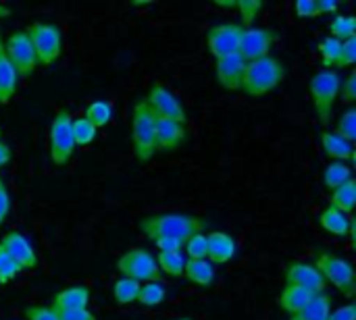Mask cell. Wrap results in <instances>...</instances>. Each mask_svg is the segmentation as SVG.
Instances as JSON below:
<instances>
[{
    "label": "cell",
    "instance_id": "obj_1",
    "mask_svg": "<svg viewBox=\"0 0 356 320\" xmlns=\"http://www.w3.org/2000/svg\"><path fill=\"white\" fill-rule=\"evenodd\" d=\"M138 227L150 242L177 239L186 244L192 235L204 233L207 221L200 217L184 214V212H163V214H150V217L140 219Z\"/></svg>",
    "mask_w": 356,
    "mask_h": 320
},
{
    "label": "cell",
    "instance_id": "obj_2",
    "mask_svg": "<svg viewBox=\"0 0 356 320\" xmlns=\"http://www.w3.org/2000/svg\"><path fill=\"white\" fill-rule=\"evenodd\" d=\"M284 77H286V67L282 65V60L275 56H265V58L246 62L240 90L248 96L259 98V96L273 92L284 81Z\"/></svg>",
    "mask_w": 356,
    "mask_h": 320
},
{
    "label": "cell",
    "instance_id": "obj_3",
    "mask_svg": "<svg viewBox=\"0 0 356 320\" xmlns=\"http://www.w3.org/2000/svg\"><path fill=\"white\" fill-rule=\"evenodd\" d=\"M315 269L321 273L325 283L330 281L344 298H348V300L355 298V267L346 258L336 256L330 250H317V254H315Z\"/></svg>",
    "mask_w": 356,
    "mask_h": 320
},
{
    "label": "cell",
    "instance_id": "obj_4",
    "mask_svg": "<svg viewBox=\"0 0 356 320\" xmlns=\"http://www.w3.org/2000/svg\"><path fill=\"white\" fill-rule=\"evenodd\" d=\"M340 85H342V79L332 69H323V71L315 73L309 83V92H311L317 117L323 125H330L334 119V108H336V100L340 96Z\"/></svg>",
    "mask_w": 356,
    "mask_h": 320
},
{
    "label": "cell",
    "instance_id": "obj_5",
    "mask_svg": "<svg viewBox=\"0 0 356 320\" xmlns=\"http://www.w3.org/2000/svg\"><path fill=\"white\" fill-rule=\"evenodd\" d=\"M154 119L146 100L140 98L131 110V144L140 162H150L154 156Z\"/></svg>",
    "mask_w": 356,
    "mask_h": 320
},
{
    "label": "cell",
    "instance_id": "obj_6",
    "mask_svg": "<svg viewBox=\"0 0 356 320\" xmlns=\"http://www.w3.org/2000/svg\"><path fill=\"white\" fill-rule=\"evenodd\" d=\"M25 33H27V37H29V42L33 46L38 65L48 67V65H52L60 56V50H63V31L54 23H46V21L31 23L25 29Z\"/></svg>",
    "mask_w": 356,
    "mask_h": 320
},
{
    "label": "cell",
    "instance_id": "obj_7",
    "mask_svg": "<svg viewBox=\"0 0 356 320\" xmlns=\"http://www.w3.org/2000/svg\"><path fill=\"white\" fill-rule=\"evenodd\" d=\"M71 112L67 108H60L50 125V133H48V152H50V160L56 167H63L71 160L73 152H75V142H73V133H71Z\"/></svg>",
    "mask_w": 356,
    "mask_h": 320
},
{
    "label": "cell",
    "instance_id": "obj_8",
    "mask_svg": "<svg viewBox=\"0 0 356 320\" xmlns=\"http://www.w3.org/2000/svg\"><path fill=\"white\" fill-rule=\"evenodd\" d=\"M117 271L121 277L134 279L138 283H150V281H161V271L156 267L154 256L144 250V248H129L119 260H117Z\"/></svg>",
    "mask_w": 356,
    "mask_h": 320
},
{
    "label": "cell",
    "instance_id": "obj_9",
    "mask_svg": "<svg viewBox=\"0 0 356 320\" xmlns=\"http://www.w3.org/2000/svg\"><path fill=\"white\" fill-rule=\"evenodd\" d=\"M4 50H6V56L10 60V65L15 67L17 75L27 79L33 75L35 67H38V58H35V52H33V46L25 33V29H17L13 31L6 42H4Z\"/></svg>",
    "mask_w": 356,
    "mask_h": 320
},
{
    "label": "cell",
    "instance_id": "obj_10",
    "mask_svg": "<svg viewBox=\"0 0 356 320\" xmlns=\"http://www.w3.org/2000/svg\"><path fill=\"white\" fill-rule=\"evenodd\" d=\"M144 100L150 106V110L154 112V117H161V119H169V121L188 125V115H186L184 104L161 81H154L150 85V92H148V96Z\"/></svg>",
    "mask_w": 356,
    "mask_h": 320
},
{
    "label": "cell",
    "instance_id": "obj_11",
    "mask_svg": "<svg viewBox=\"0 0 356 320\" xmlns=\"http://www.w3.org/2000/svg\"><path fill=\"white\" fill-rule=\"evenodd\" d=\"M275 40H277V33L273 29H267V27H246L244 29L242 27L238 54L242 56L244 62L265 58V56H269Z\"/></svg>",
    "mask_w": 356,
    "mask_h": 320
},
{
    "label": "cell",
    "instance_id": "obj_12",
    "mask_svg": "<svg viewBox=\"0 0 356 320\" xmlns=\"http://www.w3.org/2000/svg\"><path fill=\"white\" fill-rule=\"evenodd\" d=\"M242 27L238 23H221L207 31V48L215 56V60L236 54L240 46Z\"/></svg>",
    "mask_w": 356,
    "mask_h": 320
},
{
    "label": "cell",
    "instance_id": "obj_13",
    "mask_svg": "<svg viewBox=\"0 0 356 320\" xmlns=\"http://www.w3.org/2000/svg\"><path fill=\"white\" fill-rule=\"evenodd\" d=\"M286 285H296V287H302V289H309L313 294H325V279L321 277V273L313 267V264H307V262H290L286 264Z\"/></svg>",
    "mask_w": 356,
    "mask_h": 320
},
{
    "label": "cell",
    "instance_id": "obj_14",
    "mask_svg": "<svg viewBox=\"0 0 356 320\" xmlns=\"http://www.w3.org/2000/svg\"><path fill=\"white\" fill-rule=\"evenodd\" d=\"M188 137V129L181 123L169 119H154V152H173L184 146Z\"/></svg>",
    "mask_w": 356,
    "mask_h": 320
},
{
    "label": "cell",
    "instance_id": "obj_15",
    "mask_svg": "<svg viewBox=\"0 0 356 320\" xmlns=\"http://www.w3.org/2000/svg\"><path fill=\"white\" fill-rule=\"evenodd\" d=\"M0 248H2V250H4V252L23 269V271L33 269V267L38 264V256H35V250H33L31 242H29L23 233H19V231H8L6 235H2Z\"/></svg>",
    "mask_w": 356,
    "mask_h": 320
},
{
    "label": "cell",
    "instance_id": "obj_16",
    "mask_svg": "<svg viewBox=\"0 0 356 320\" xmlns=\"http://www.w3.org/2000/svg\"><path fill=\"white\" fill-rule=\"evenodd\" d=\"M236 256V242L229 233L213 231L207 235V260L215 264H227Z\"/></svg>",
    "mask_w": 356,
    "mask_h": 320
},
{
    "label": "cell",
    "instance_id": "obj_17",
    "mask_svg": "<svg viewBox=\"0 0 356 320\" xmlns=\"http://www.w3.org/2000/svg\"><path fill=\"white\" fill-rule=\"evenodd\" d=\"M244 67H246V62L242 60V56H240L238 52L219 58V60L215 62L217 81H219L225 90H240L242 75H244Z\"/></svg>",
    "mask_w": 356,
    "mask_h": 320
},
{
    "label": "cell",
    "instance_id": "obj_18",
    "mask_svg": "<svg viewBox=\"0 0 356 320\" xmlns=\"http://www.w3.org/2000/svg\"><path fill=\"white\" fill-rule=\"evenodd\" d=\"M90 302V289L86 285H71L58 292L50 300L52 310H83Z\"/></svg>",
    "mask_w": 356,
    "mask_h": 320
},
{
    "label": "cell",
    "instance_id": "obj_19",
    "mask_svg": "<svg viewBox=\"0 0 356 320\" xmlns=\"http://www.w3.org/2000/svg\"><path fill=\"white\" fill-rule=\"evenodd\" d=\"M17 83H19V75L15 71V67L10 65L6 50H4V40L0 33V104H6L15 92H17Z\"/></svg>",
    "mask_w": 356,
    "mask_h": 320
},
{
    "label": "cell",
    "instance_id": "obj_20",
    "mask_svg": "<svg viewBox=\"0 0 356 320\" xmlns=\"http://www.w3.org/2000/svg\"><path fill=\"white\" fill-rule=\"evenodd\" d=\"M321 146L325 150V154L334 160V162H348L355 160V148L350 142L342 140L340 135H336L334 131H321Z\"/></svg>",
    "mask_w": 356,
    "mask_h": 320
},
{
    "label": "cell",
    "instance_id": "obj_21",
    "mask_svg": "<svg viewBox=\"0 0 356 320\" xmlns=\"http://www.w3.org/2000/svg\"><path fill=\"white\" fill-rule=\"evenodd\" d=\"M315 296L317 294H313L309 289H302V287H296V285H286L284 292L277 298V304H280V308L284 312H288L292 317V314L300 312L305 306H309Z\"/></svg>",
    "mask_w": 356,
    "mask_h": 320
},
{
    "label": "cell",
    "instance_id": "obj_22",
    "mask_svg": "<svg viewBox=\"0 0 356 320\" xmlns=\"http://www.w3.org/2000/svg\"><path fill=\"white\" fill-rule=\"evenodd\" d=\"M350 221H353L350 217H346L344 212H340V210H336V208H332V206L323 208V212L319 214V225H321V229H325L327 233L338 235V237L348 235V231H350Z\"/></svg>",
    "mask_w": 356,
    "mask_h": 320
},
{
    "label": "cell",
    "instance_id": "obj_23",
    "mask_svg": "<svg viewBox=\"0 0 356 320\" xmlns=\"http://www.w3.org/2000/svg\"><path fill=\"white\" fill-rule=\"evenodd\" d=\"M184 277L200 287H209L215 281V267L209 260H186Z\"/></svg>",
    "mask_w": 356,
    "mask_h": 320
},
{
    "label": "cell",
    "instance_id": "obj_24",
    "mask_svg": "<svg viewBox=\"0 0 356 320\" xmlns=\"http://www.w3.org/2000/svg\"><path fill=\"white\" fill-rule=\"evenodd\" d=\"M355 202H356V181L355 179H348L346 183H342L338 190L332 192L330 196V206L344 212L346 217L355 210Z\"/></svg>",
    "mask_w": 356,
    "mask_h": 320
},
{
    "label": "cell",
    "instance_id": "obj_25",
    "mask_svg": "<svg viewBox=\"0 0 356 320\" xmlns=\"http://www.w3.org/2000/svg\"><path fill=\"white\" fill-rule=\"evenodd\" d=\"M332 312V298L327 294H319L313 298L309 306H305L300 312L292 314L288 320H327Z\"/></svg>",
    "mask_w": 356,
    "mask_h": 320
},
{
    "label": "cell",
    "instance_id": "obj_26",
    "mask_svg": "<svg viewBox=\"0 0 356 320\" xmlns=\"http://www.w3.org/2000/svg\"><path fill=\"white\" fill-rule=\"evenodd\" d=\"M156 267L161 275L179 279L184 277V267H186V256L181 252H159L156 254Z\"/></svg>",
    "mask_w": 356,
    "mask_h": 320
},
{
    "label": "cell",
    "instance_id": "obj_27",
    "mask_svg": "<svg viewBox=\"0 0 356 320\" xmlns=\"http://www.w3.org/2000/svg\"><path fill=\"white\" fill-rule=\"evenodd\" d=\"M167 298V289L161 281H150V283H144L140 285V292H138V298L136 302L144 308H156L165 302Z\"/></svg>",
    "mask_w": 356,
    "mask_h": 320
},
{
    "label": "cell",
    "instance_id": "obj_28",
    "mask_svg": "<svg viewBox=\"0 0 356 320\" xmlns=\"http://www.w3.org/2000/svg\"><path fill=\"white\" fill-rule=\"evenodd\" d=\"M348 179H353V167L346 162H330L323 171V183H325V190L330 192L338 190Z\"/></svg>",
    "mask_w": 356,
    "mask_h": 320
},
{
    "label": "cell",
    "instance_id": "obj_29",
    "mask_svg": "<svg viewBox=\"0 0 356 320\" xmlns=\"http://www.w3.org/2000/svg\"><path fill=\"white\" fill-rule=\"evenodd\" d=\"M140 285H142V283H138V281H134V279H127V277L117 279L115 285H113V298H115V302H117L119 306H127V304L136 302L138 292H140Z\"/></svg>",
    "mask_w": 356,
    "mask_h": 320
},
{
    "label": "cell",
    "instance_id": "obj_30",
    "mask_svg": "<svg viewBox=\"0 0 356 320\" xmlns=\"http://www.w3.org/2000/svg\"><path fill=\"white\" fill-rule=\"evenodd\" d=\"M86 119L98 129V127H106L113 119V106L106 100H94L88 104L86 108Z\"/></svg>",
    "mask_w": 356,
    "mask_h": 320
},
{
    "label": "cell",
    "instance_id": "obj_31",
    "mask_svg": "<svg viewBox=\"0 0 356 320\" xmlns=\"http://www.w3.org/2000/svg\"><path fill=\"white\" fill-rule=\"evenodd\" d=\"M330 37H336L340 42H346L350 37H356V19L353 15H338L330 21Z\"/></svg>",
    "mask_w": 356,
    "mask_h": 320
},
{
    "label": "cell",
    "instance_id": "obj_32",
    "mask_svg": "<svg viewBox=\"0 0 356 320\" xmlns=\"http://www.w3.org/2000/svg\"><path fill=\"white\" fill-rule=\"evenodd\" d=\"M71 133H73L75 148H77V146H90L96 140L98 129L86 117H79V119H73L71 121Z\"/></svg>",
    "mask_w": 356,
    "mask_h": 320
},
{
    "label": "cell",
    "instance_id": "obj_33",
    "mask_svg": "<svg viewBox=\"0 0 356 320\" xmlns=\"http://www.w3.org/2000/svg\"><path fill=\"white\" fill-rule=\"evenodd\" d=\"M336 135H340L342 140H346V142H355L356 140V108H348L342 117H340V121H338V125H336V131H334Z\"/></svg>",
    "mask_w": 356,
    "mask_h": 320
},
{
    "label": "cell",
    "instance_id": "obj_34",
    "mask_svg": "<svg viewBox=\"0 0 356 320\" xmlns=\"http://www.w3.org/2000/svg\"><path fill=\"white\" fill-rule=\"evenodd\" d=\"M263 0H238V12H240V19H242V25L240 27H252L254 19L259 17L261 8H263Z\"/></svg>",
    "mask_w": 356,
    "mask_h": 320
},
{
    "label": "cell",
    "instance_id": "obj_35",
    "mask_svg": "<svg viewBox=\"0 0 356 320\" xmlns=\"http://www.w3.org/2000/svg\"><path fill=\"white\" fill-rule=\"evenodd\" d=\"M186 260H207V233H196L192 235L186 244Z\"/></svg>",
    "mask_w": 356,
    "mask_h": 320
},
{
    "label": "cell",
    "instance_id": "obj_36",
    "mask_svg": "<svg viewBox=\"0 0 356 320\" xmlns=\"http://www.w3.org/2000/svg\"><path fill=\"white\" fill-rule=\"evenodd\" d=\"M340 50H342V42L336 40V37H325L321 44H319V52H321V58H323V67L325 69H332L340 56Z\"/></svg>",
    "mask_w": 356,
    "mask_h": 320
},
{
    "label": "cell",
    "instance_id": "obj_37",
    "mask_svg": "<svg viewBox=\"0 0 356 320\" xmlns=\"http://www.w3.org/2000/svg\"><path fill=\"white\" fill-rule=\"evenodd\" d=\"M23 269L0 248V285H6L10 283L17 275H21Z\"/></svg>",
    "mask_w": 356,
    "mask_h": 320
},
{
    "label": "cell",
    "instance_id": "obj_38",
    "mask_svg": "<svg viewBox=\"0 0 356 320\" xmlns=\"http://www.w3.org/2000/svg\"><path fill=\"white\" fill-rule=\"evenodd\" d=\"M356 62V37H350L346 42H342V50H340V56L336 60V69H346V67H353Z\"/></svg>",
    "mask_w": 356,
    "mask_h": 320
},
{
    "label": "cell",
    "instance_id": "obj_39",
    "mask_svg": "<svg viewBox=\"0 0 356 320\" xmlns=\"http://www.w3.org/2000/svg\"><path fill=\"white\" fill-rule=\"evenodd\" d=\"M296 15L300 19H313V17H321L319 8H317V0H296L294 2Z\"/></svg>",
    "mask_w": 356,
    "mask_h": 320
},
{
    "label": "cell",
    "instance_id": "obj_40",
    "mask_svg": "<svg viewBox=\"0 0 356 320\" xmlns=\"http://www.w3.org/2000/svg\"><path fill=\"white\" fill-rule=\"evenodd\" d=\"M27 320H56V314L50 310V306H27L25 308Z\"/></svg>",
    "mask_w": 356,
    "mask_h": 320
},
{
    "label": "cell",
    "instance_id": "obj_41",
    "mask_svg": "<svg viewBox=\"0 0 356 320\" xmlns=\"http://www.w3.org/2000/svg\"><path fill=\"white\" fill-rule=\"evenodd\" d=\"M52 312L56 314V320H96V317L88 308H83V310H52Z\"/></svg>",
    "mask_w": 356,
    "mask_h": 320
},
{
    "label": "cell",
    "instance_id": "obj_42",
    "mask_svg": "<svg viewBox=\"0 0 356 320\" xmlns=\"http://www.w3.org/2000/svg\"><path fill=\"white\" fill-rule=\"evenodd\" d=\"M340 98L344 102H348V104L356 100V73H350L346 77V81H342V85H340Z\"/></svg>",
    "mask_w": 356,
    "mask_h": 320
},
{
    "label": "cell",
    "instance_id": "obj_43",
    "mask_svg": "<svg viewBox=\"0 0 356 320\" xmlns=\"http://www.w3.org/2000/svg\"><path fill=\"white\" fill-rule=\"evenodd\" d=\"M8 212H10V196H8L6 183L0 179V227H2V223L6 221Z\"/></svg>",
    "mask_w": 356,
    "mask_h": 320
},
{
    "label": "cell",
    "instance_id": "obj_44",
    "mask_svg": "<svg viewBox=\"0 0 356 320\" xmlns=\"http://www.w3.org/2000/svg\"><path fill=\"white\" fill-rule=\"evenodd\" d=\"M327 320H356V306H355V304H346V306H340L338 310L330 312Z\"/></svg>",
    "mask_w": 356,
    "mask_h": 320
},
{
    "label": "cell",
    "instance_id": "obj_45",
    "mask_svg": "<svg viewBox=\"0 0 356 320\" xmlns=\"http://www.w3.org/2000/svg\"><path fill=\"white\" fill-rule=\"evenodd\" d=\"M152 244L156 246L159 252H181L184 250V244L177 239H156Z\"/></svg>",
    "mask_w": 356,
    "mask_h": 320
},
{
    "label": "cell",
    "instance_id": "obj_46",
    "mask_svg": "<svg viewBox=\"0 0 356 320\" xmlns=\"http://www.w3.org/2000/svg\"><path fill=\"white\" fill-rule=\"evenodd\" d=\"M317 8H319L321 15H325V12H338L340 2L338 0H317Z\"/></svg>",
    "mask_w": 356,
    "mask_h": 320
},
{
    "label": "cell",
    "instance_id": "obj_47",
    "mask_svg": "<svg viewBox=\"0 0 356 320\" xmlns=\"http://www.w3.org/2000/svg\"><path fill=\"white\" fill-rule=\"evenodd\" d=\"M8 160H10V148H8L4 142H0V169H2Z\"/></svg>",
    "mask_w": 356,
    "mask_h": 320
},
{
    "label": "cell",
    "instance_id": "obj_48",
    "mask_svg": "<svg viewBox=\"0 0 356 320\" xmlns=\"http://www.w3.org/2000/svg\"><path fill=\"white\" fill-rule=\"evenodd\" d=\"M215 4L219 8H236L238 6V0H215Z\"/></svg>",
    "mask_w": 356,
    "mask_h": 320
},
{
    "label": "cell",
    "instance_id": "obj_49",
    "mask_svg": "<svg viewBox=\"0 0 356 320\" xmlns=\"http://www.w3.org/2000/svg\"><path fill=\"white\" fill-rule=\"evenodd\" d=\"M6 17H10V8L0 4V19H6Z\"/></svg>",
    "mask_w": 356,
    "mask_h": 320
},
{
    "label": "cell",
    "instance_id": "obj_50",
    "mask_svg": "<svg viewBox=\"0 0 356 320\" xmlns=\"http://www.w3.org/2000/svg\"><path fill=\"white\" fill-rule=\"evenodd\" d=\"M175 320H192V319H188V317H181V319H175Z\"/></svg>",
    "mask_w": 356,
    "mask_h": 320
},
{
    "label": "cell",
    "instance_id": "obj_51",
    "mask_svg": "<svg viewBox=\"0 0 356 320\" xmlns=\"http://www.w3.org/2000/svg\"><path fill=\"white\" fill-rule=\"evenodd\" d=\"M0 142H2V131H0Z\"/></svg>",
    "mask_w": 356,
    "mask_h": 320
}]
</instances>
